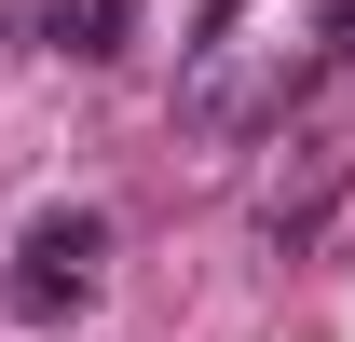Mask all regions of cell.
Returning <instances> with one entry per match:
<instances>
[{
    "label": "cell",
    "mask_w": 355,
    "mask_h": 342,
    "mask_svg": "<svg viewBox=\"0 0 355 342\" xmlns=\"http://www.w3.org/2000/svg\"><path fill=\"white\" fill-rule=\"evenodd\" d=\"M342 178H355V151H342V137H301V165L260 192V247H273V260H301L314 233H328V206H342Z\"/></svg>",
    "instance_id": "obj_2"
},
{
    "label": "cell",
    "mask_w": 355,
    "mask_h": 342,
    "mask_svg": "<svg viewBox=\"0 0 355 342\" xmlns=\"http://www.w3.org/2000/svg\"><path fill=\"white\" fill-rule=\"evenodd\" d=\"M96 260H110V219L96 206H42L14 233V315H69V301L96 288Z\"/></svg>",
    "instance_id": "obj_1"
},
{
    "label": "cell",
    "mask_w": 355,
    "mask_h": 342,
    "mask_svg": "<svg viewBox=\"0 0 355 342\" xmlns=\"http://www.w3.org/2000/svg\"><path fill=\"white\" fill-rule=\"evenodd\" d=\"M42 42L96 69V55H123V42H137V0H42Z\"/></svg>",
    "instance_id": "obj_3"
}]
</instances>
